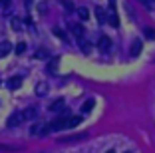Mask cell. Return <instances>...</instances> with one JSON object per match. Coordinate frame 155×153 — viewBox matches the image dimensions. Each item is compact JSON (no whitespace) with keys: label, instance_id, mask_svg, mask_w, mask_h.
<instances>
[{"label":"cell","instance_id":"6da1fadb","mask_svg":"<svg viewBox=\"0 0 155 153\" xmlns=\"http://www.w3.org/2000/svg\"><path fill=\"white\" fill-rule=\"evenodd\" d=\"M97 48H100V52H104V54H107L111 50V40L107 36H101L100 40H97Z\"/></svg>","mask_w":155,"mask_h":153},{"label":"cell","instance_id":"7a4b0ae2","mask_svg":"<svg viewBox=\"0 0 155 153\" xmlns=\"http://www.w3.org/2000/svg\"><path fill=\"white\" fill-rule=\"evenodd\" d=\"M22 121H24V113L16 111V113H12V115L8 117V127H16V125H20Z\"/></svg>","mask_w":155,"mask_h":153},{"label":"cell","instance_id":"3957f363","mask_svg":"<svg viewBox=\"0 0 155 153\" xmlns=\"http://www.w3.org/2000/svg\"><path fill=\"white\" fill-rule=\"evenodd\" d=\"M129 54L135 58V56H139L141 54V40H133V44H131V48H129Z\"/></svg>","mask_w":155,"mask_h":153},{"label":"cell","instance_id":"277c9868","mask_svg":"<svg viewBox=\"0 0 155 153\" xmlns=\"http://www.w3.org/2000/svg\"><path fill=\"white\" fill-rule=\"evenodd\" d=\"M24 119H34V117L38 115V109L36 108H28V109H24Z\"/></svg>","mask_w":155,"mask_h":153},{"label":"cell","instance_id":"5b68a950","mask_svg":"<svg viewBox=\"0 0 155 153\" xmlns=\"http://www.w3.org/2000/svg\"><path fill=\"white\" fill-rule=\"evenodd\" d=\"M10 50H12V44H10V42H2V44H0V58L6 56Z\"/></svg>","mask_w":155,"mask_h":153},{"label":"cell","instance_id":"8992f818","mask_svg":"<svg viewBox=\"0 0 155 153\" xmlns=\"http://www.w3.org/2000/svg\"><path fill=\"white\" fill-rule=\"evenodd\" d=\"M70 28H72V32L76 34L78 38H82V36H84V28L80 26V24H70Z\"/></svg>","mask_w":155,"mask_h":153},{"label":"cell","instance_id":"52a82bcc","mask_svg":"<svg viewBox=\"0 0 155 153\" xmlns=\"http://www.w3.org/2000/svg\"><path fill=\"white\" fill-rule=\"evenodd\" d=\"M78 16H80V20H87L90 18V10L82 6V8H78Z\"/></svg>","mask_w":155,"mask_h":153},{"label":"cell","instance_id":"ba28073f","mask_svg":"<svg viewBox=\"0 0 155 153\" xmlns=\"http://www.w3.org/2000/svg\"><path fill=\"white\" fill-rule=\"evenodd\" d=\"M20 84H22V80H20V78H12V80H8V88H10V90L20 88Z\"/></svg>","mask_w":155,"mask_h":153},{"label":"cell","instance_id":"9c48e42d","mask_svg":"<svg viewBox=\"0 0 155 153\" xmlns=\"http://www.w3.org/2000/svg\"><path fill=\"white\" fill-rule=\"evenodd\" d=\"M80 121H82V117H80V115H72V117H68V127H76Z\"/></svg>","mask_w":155,"mask_h":153},{"label":"cell","instance_id":"30bf717a","mask_svg":"<svg viewBox=\"0 0 155 153\" xmlns=\"http://www.w3.org/2000/svg\"><path fill=\"white\" fill-rule=\"evenodd\" d=\"M62 108H64V99H56L54 104L50 105V109H52V111H60Z\"/></svg>","mask_w":155,"mask_h":153},{"label":"cell","instance_id":"8fae6325","mask_svg":"<svg viewBox=\"0 0 155 153\" xmlns=\"http://www.w3.org/2000/svg\"><path fill=\"white\" fill-rule=\"evenodd\" d=\"M91 108H94V99H87V101H84L82 111H84V113H90V111H91Z\"/></svg>","mask_w":155,"mask_h":153},{"label":"cell","instance_id":"7c38bea8","mask_svg":"<svg viewBox=\"0 0 155 153\" xmlns=\"http://www.w3.org/2000/svg\"><path fill=\"white\" fill-rule=\"evenodd\" d=\"M46 91H48V86H46V84H38L36 86V94L38 95H44Z\"/></svg>","mask_w":155,"mask_h":153},{"label":"cell","instance_id":"4fadbf2b","mask_svg":"<svg viewBox=\"0 0 155 153\" xmlns=\"http://www.w3.org/2000/svg\"><path fill=\"white\" fill-rule=\"evenodd\" d=\"M10 26H12L14 30H22V22H20L18 18H12V20H10Z\"/></svg>","mask_w":155,"mask_h":153},{"label":"cell","instance_id":"5bb4252c","mask_svg":"<svg viewBox=\"0 0 155 153\" xmlns=\"http://www.w3.org/2000/svg\"><path fill=\"white\" fill-rule=\"evenodd\" d=\"M96 14H97V20H100V22H105V10L104 8H97Z\"/></svg>","mask_w":155,"mask_h":153},{"label":"cell","instance_id":"9a60e30c","mask_svg":"<svg viewBox=\"0 0 155 153\" xmlns=\"http://www.w3.org/2000/svg\"><path fill=\"white\" fill-rule=\"evenodd\" d=\"M56 66H58V58L50 60V64H48V72H56Z\"/></svg>","mask_w":155,"mask_h":153},{"label":"cell","instance_id":"2e32d148","mask_svg":"<svg viewBox=\"0 0 155 153\" xmlns=\"http://www.w3.org/2000/svg\"><path fill=\"white\" fill-rule=\"evenodd\" d=\"M145 38H147V40H153V38H155L153 28H145Z\"/></svg>","mask_w":155,"mask_h":153},{"label":"cell","instance_id":"e0dca14e","mask_svg":"<svg viewBox=\"0 0 155 153\" xmlns=\"http://www.w3.org/2000/svg\"><path fill=\"white\" fill-rule=\"evenodd\" d=\"M24 50H26V44H24V42H20V44H16V52H18V54H22Z\"/></svg>","mask_w":155,"mask_h":153},{"label":"cell","instance_id":"ac0fdd59","mask_svg":"<svg viewBox=\"0 0 155 153\" xmlns=\"http://www.w3.org/2000/svg\"><path fill=\"white\" fill-rule=\"evenodd\" d=\"M64 6H66V10H68V12H72V10H74L72 2H68V0H66V2H64Z\"/></svg>","mask_w":155,"mask_h":153},{"label":"cell","instance_id":"d6986e66","mask_svg":"<svg viewBox=\"0 0 155 153\" xmlns=\"http://www.w3.org/2000/svg\"><path fill=\"white\" fill-rule=\"evenodd\" d=\"M38 58H46V56H48V52H44V50H40V52H38Z\"/></svg>","mask_w":155,"mask_h":153},{"label":"cell","instance_id":"ffe728a7","mask_svg":"<svg viewBox=\"0 0 155 153\" xmlns=\"http://www.w3.org/2000/svg\"><path fill=\"white\" fill-rule=\"evenodd\" d=\"M82 50H84V52H90V44H87V42H84V44H82Z\"/></svg>","mask_w":155,"mask_h":153},{"label":"cell","instance_id":"44dd1931","mask_svg":"<svg viewBox=\"0 0 155 153\" xmlns=\"http://www.w3.org/2000/svg\"><path fill=\"white\" fill-rule=\"evenodd\" d=\"M10 4V0H0V6H8Z\"/></svg>","mask_w":155,"mask_h":153},{"label":"cell","instance_id":"7402d4cb","mask_svg":"<svg viewBox=\"0 0 155 153\" xmlns=\"http://www.w3.org/2000/svg\"><path fill=\"white\" fill-rule=\"evenodd\" d=\"M32 2H34V0H24V4H26V6H32Z\"/></svg>","mask_w":155,"mask_h":153},{"label":"cell","instance_id":"603a6c76","mask_svg":"<svg viewBox=\"0 0 155 153\" xmlns=\"http://www.w3.org/2000/svg\"><path fill=\"white\" fill-rule=\"evenodd\" d=\"M105 153H115V151H114V149H110V151H105Z\"/></svg>","mask_w":155,"mask_h":153},{"label":"cell","instance_id":"cb8c5ba5","mask_svg":"<svg viewBox=\"0 0 155 153\" xmlns=\"http://www.w3.org/2000/svg\"><path fill=\"white\" fill-rule=\"evenodd\" d=\"M125 153H131V151H125Z\"/></svg>","mask_w":155,"mask_h":153}]
</instances>
